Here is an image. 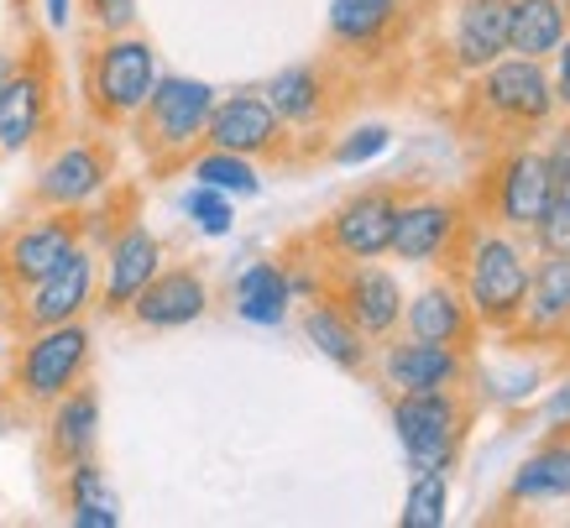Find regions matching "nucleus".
Returning a JSON list of instances; mask_svg holds the SVG:
<instances>
[{
    "label": "nucleus",
    "mask_w": 570,
    "mask_h": 528,
    "mask_svg": "<svg viewBox=\"0 0 570 528\" xmlns=\"http://www.w3.org/2000/svg\"><path fill=\"white\" fill-rule=\"evenodd\" d=\"M445 273L461 283V293H466V304L482 330L513 335L523 320V304H529L534 246H529V236H519V231H502V225L471 215L466 236H461V246H455Z\"/></svg>",
    "instance_id": "1"
},
{
    "label": "nucleus",
    "mask_w": 570,
    "mask_h": 528,
    "mask_svg": "<svg viewBox=\"0 0 570 528\" xmlns=\"http://www.w3.org/2000/svg\"><path fill=\"white\" fill-rule=\"evenodd\" d=\"M220 100V89L209 79H194V74H157L153 95L131 120V137H137L141 157L153 163L157 173L184 168L199 147H205V126L209 110Z\"/></svg>",
    "instance_id": "2"
},
{
    "label": "nucleus",
    "mask_w": 570,
    "mask_h": 528,
    "mask_svg": "<svg viewBox=\"0 0 570 528\" xmlns=\"http://www.w3.org/2000/svg\"><path fill=\"white\" fill-rule=\"evenodd\" d=\"M471 110L487 126H498L502 141H523V137H534V131H550L554 116H560L550 58L502 52L492 69H482L471 79Z\"/></svg>",
    "instance_id": "3"
},
{
    "label": "nucleus",
    "mask_w": 570,
    "mask_h": 528,
    "mask_svg": "<svg viewBox=\"0 0 570 528\" xmlns=\"http://www.w3.org/2000/svg\"><path fill=\"white\" fill-rule=\"evenodd\" d=\"M157 74L163 69H157L153 37H141L137 27L100 37L85 52V105H89V116H95V126H105V131L131 126L137 110L147 105V95H153Z\"/></svg>",
    "instance_id": "4"
},
{
    "label": "nucleus",
    "mask_w": 570,
    "mask_h": 528,
    "mask_svg": "<svg viewBox=\"0 0 570 528\" xmlns=\"http://www.w3.org/2000/svg\"><path fill=\"white\" fill-rule=\"evenodd\" d=\"M387 419H393L397 450L409 460V471H455V460H461V450L471 440L476 403L466 398V388L393 392Z\"/></svg>",
    "instance_id": "5"
},
{
    "label": "nucleus",
    "mask_w": 570,
    "mask_h": 528,
    "mask_svg": "<svg viewBox=\"0 0 570 528\" xmlns=\"http://www.w3.org/2000/svg\"><path fill=\"white\" fill-rule=\"evenodd\" d=\"M95 361V330L85 320L27 330L11 361V398L21 409H48L69 388H79Z\"/></svg>",
    "instance_id": "6"
},
{
    "label": "nucleus",
    "mask_w": 570,
    "mask_h": 528,
    "mask_svg": "<svg viewBox=\"0 0 570 528\" xmlns=\"http://www.w3.org/2000/svg\"><path fill=\"white\" fill-rule=\"evenodd\" d=\"M550 205V168H544V153L534 141H508L482 173V194H476V221H492L502 231H519L529 236L534 221Z\"/></svg>",
    "instance_id": "7"
},
{
    "label": "nucleus",
    "mask_w": 570,
    "mask_h": 528,
    "mask_svg": "<svg viewBox=\"0 0 570 528\" xmlns=\"http://www.w3.org/2000/svg\"><path fill=\"white\" fill-rule=\"evenodd\" d=\"M85 241L89 236H85V215L79 209H32L27 221H17L0 236V293L11 299V293L42 283Z\"/></svg>",
    "instance_id": "8"
},
{
    "label": "nucleus",
    "mask_w": 570,
    "mask_h": 528,
    "mask_svg": "<svg viewBox=\"0 0 570 528\" xmlns=\"http://www.w3.org/2000/svg\"><path fill=\"white\" fill-rule=\"evenodd\" d=\"M397 184H366L351 199L330 209L320 231L309 236V246L330 262H382L393 246V221H397Z\"/></svg>",
    "instance_id": "9"
},
{
    "label": "nucleus",
    "mask_w": 570,
    "mask_h": 528,
    "mask_svg": "<svg viewBox=\"0 0 570 528\" xmlns=\"http://www.w3.org/2000/svg\"><path fill=\"white\" fill-rule=\"evenodd\" d=\"M471 225V205L455 194H430V188H403L393 221V246L387 256L409 262V267H450V256L461 246Z\"/></svg>",
    "instance_id": "10"
},
{
    "label": "nucleus",
    "mask_w": 570,
    "mask_h": 528,
    "mask_svg": "<svg viewBox=\"0 0 570 528\" xmlns=\"http://www.w3.org/2000/svg\"><path fill=\"white\" fill-rule=\"evenodd\" d=\"M116 178V153L105 137H69L58 141L32 178V209H79L85 215Z\"/></svg>",
    "instance_id": "11"
},
{
    "label": "nucleus",
    "mask_w": 570,
    "mask_h": 528,
    "mask_svg": "<svg viewBox=\"0 0 570 528\" xmlns=\"http://www.w3.org/2000/svg\"><path fill=\"white\" fill-rule=\"evenodd\" d=\"M205 147H225L252 163H294L298 137L283 126V116L267 105L262 89H236V95H220L209 110Z\"/></svg>",
    "instance_id": "12"
},
{
    "label": "nucleus",
    "mask_w": 570,
    "mask_h": 528,
    "mask_svg": "<svg viewBox=\"0 0 570 528\" xmlns=\"http://www.w3.org/2000/svg\"><path fill=\"white\" fill-rule=\"evenodd\" d=\"M95 293H100V252L85 241L79 252H69L63 267H52L32 289L11 293L6 304H11V324L27 335V330H42V324L85 320L89 309H95Z\"/></svg>",
    "instance_id": "13"
},
{
    "label": "nucleus",
    "mask_w": 570,
    "mask_h": 528,
    "mask_svg": "<svg viewBox=\"0 0 570 528\" xmlns=\"http://www.w3.org/2000/svg\"><path fill=\"white\" fill-rule=\"evenodd\" d=\"M325 293L346 309V320L372 345L397 335V324H403V299L409 293H403L393 267H382V262H330Z\"/></svg>",
    "instance_id": "14"
},
{
    "label": "nucleus",
    "mask_w": 570,
    "mask_h": 528,
    "mask_svg": "<svg viewBox=\"0 0 570 528\" xmlns=\"http://www.w3.org/2000/svg\"><path fill=\"white\" fill-rule=\"evenodd\" d=\"M163 262H168V246H163V236H157L153 225L121 221L100 252V293H95V309L110 314V320H126L131 299L163 273Z\"/></svg>",
    "instance_id": "15"
},
{
    "label": "nucleus",
    "mask_w": 570,
    "mask_h": 528,
    "mask_svg": "<svg viewBox=\"0 0 570 528\" xmlns=\"http://www.w3.org/2000/svg\"><path fill=\"white\" fill-rule=\"evenodd\" d=\"M377 377L387 392H445L471 382V351L434 345L414 335H387L377 351Z\"/></svg>",
    "instance_id": "16"
},
{
    "label": "nucleus",
    "mask_w": 570,
    "mask_h": 528,
    "mask_svg": "<svg viewBox=\"0 0 570 528\" xmlns=\"http://www.w3.org/2000/svg\"><path fill=\"white\" fill-rule=\"evenodd\" d=\"M215 309V289H209V277L194 267V262H163V273L147 283V289L131 299L126 309V320L137 324V330H153V335H168V330H189L199 324Z\"/></svg>",
    "instance_id": "17"
},
{
    "label": "nucleus",
    "mask_w": 570,
    "mask_h": 528,
    "mask_svg": "<svg viewBox=\"0 0 570 528\" xmlns=\"http://www.w3.org/2000/svg\"><path fill=\"white\" fill-rule=\"evenodd\" d=\"M52 120V69L42 52H27L0 85V153H27Z\"/></svg>",
    "instance_id": "18"
},
{
    "label": "nucleus",
    "mask_w": 570,
    "mask_h": 528,
    "mask_svg": "<svg viewBox=\"0 0 570 528\" xmlns=\"http://www.w3.org/2000/svg\"><path fill=\"white\" fill-rule=\"evenodd\" d=\"M508 52V0H455L445 27V63L476 79Z\"/></svg>",
    "instance_id": "19"
},
{
    "label": "nucleus",
    "mask_w": 570,
    "mask_h": 528,
    "mask_svg": "<svg viewBox=\"0 0 570 528\" xmlns=\"http://www.w3.org/2000/svg\"><path fill=\"white\" fill-rule=\"evenodd\" d=\"M397 335H414V341H434V345H461L471 351V341L482 335V324L471 314L466 293L455 277H434L424 283L419 293L403 299V324H397Z\"/></svg>",
    "instance_id": "20"
},
{
    "label": "nucleus",
    "mask_w": 570,
    "mask_h": 528,
    "mask_svg": "<svg viewBox=\"0 0 570 528\" xmlns=\"http://www.w3.org/2000/svg\"><path fill=\"white\" fill-rule=\"evenodd\" d=\"M262 95H267V105L283 116V126L294 137L298 131H325L330 120H335V105H341L325 63H288V69H277L262 85Z\"/></svg>",
    "instance_id": "21"
},
{
    "label": "nucleus",
    "mask_w": 570,
    "mask_h": 528,
    "mask_svg": "<svg viewBox=\"0 0 570 528\" xmlns=\"http://www.w3.org/2000/svg\"><path fill=\"white\" fill-rule=\"evenodd\" d=\"M513 335L529 345H554L570 335V252H534L529 304Z\"/></svg>",
    "instance_id": "22"
},
{
    "label": "nucleus",
    "mask_w": 570,
    "mask_h": 528,
    "mask_svg": "<svg viewBox=\"0 0 570 528\" xmlns=\"http://www.w3.org/2000/svg\"><path fill=\"white\" fill-rule=\"evenodd\" d=\"M403 11H409V0H330V48L346 52V58H377L403 27Z\"/></svg>",
    "instance_id": "23"
},
{
    "label": "nucleus",
    "mask_w": 570,
    "mask_h": 528,
    "mask_svg": "<svg viewBox=\"0 0 570 528\" xmlns=\"http://www.w3.org/2000/svg\"><path fill=\"white\" fill-rule=\"evenodd\" d=\"M298 330H304V341H309L330 366H341V372H351V377L372 372V341L346 320V309L335 304L330 293L304 299V309H298Z\"/></svg>",
    "instance_id": "24"
},
{
    "label": "nucleus",
    "mask_w": 570,
    "mask_h": 528,
    "mask_svg": "<svg viewBox=\"0 0 570 528\" xmlns=\"http://www.w3.org/2000/svg\"><path fill=\"white\" fill-rule=\"evenodd\" d=\"M42 413H48V460L58 471L100 450V392H95L89 377L63 392L58 403H48Z\"/></svg>",
    "instance_id": "25"
},
{
    "label": "nucleus",
    "mask_w": 570,
    "mask_h": 528,
    "mask_svg": "<svg viewBox=\"0 0 570 528\" xmlns=\"http://www.w3.org/2000/svg\"><path fill=\"white\" fill-rule=\"evenodd\" d=\"M294 283H288V267L267 256V262H246L236 283H230V309L236 320L252 324V330H283L294 320Z\"/></svg>",
    "instance_id": "26"
},
{
    "label": "nucleus",
    "mask_w": 570,
    "mask_h": 528,
    "mask_svg": "<svg viewBox=\"0 0 570 528\" xmlns=\"http://www.w3.org/2000/svg\"><path fill=\"white\" fill-rule=\"evenodd\" d=\"M502 502H508V508L570 502V434H550L544 444H534V450L513 466Z\"/></svg>",
    "instance_id": "27"
},
{
    "label": "nucleus",
    "mask_w": 570,
    "mask_h": 528,
    "mask_svg": "<svg viewBox=\"0 0 570 528\" xmlns=\"http://www.w3.org/2000/svg\"><path fill=\"white\" fill-rule=\"evenodd\" d=\"M570 37V0H508V52L550 58Z\"/></svg>",
    "instance_id": "28"
},
{
    "label": "nucleus",
    "mask_w": 570,
    "mask_h": 528,
    "mask_svg": "<svg viewBox=\"0 0 570 528\" xmlns=\"http://www.w3.org/2000/svg\"><path fill=\"white\" fill-rule=\"evenodd\" d=\"M63 508L73 528H121V497L110 492L105 466L95 456L63 466Z\"/></svg>",
    "instance_id": "29"
},
{
    "label": "nucleus",
    "mask_w": 570,
    "mask_h": 528,
    "mask_svg": "<svg viewBox=\"0 0 570 528\" xmlns=\"http://www.w3.org/2000/svg\"><path fill=\"white\" fill-rule=\"evenodd\" d=\"M184 168H189L194 184L220 188L230 199H257L262 194V163H252L242 153H225V147H199Z\"/></svg>",
    "instance_id": "30"
},
{
    "label": "nucleus",
    "mask_w": 570,
    "mask_h": 528,
    "mask_svg": "<svg viewBox=\"0 0 570 528\" xmlns=\"http://www.w3.org/2000/svg\"><path fill=\"white\" fill-rule=\"evenodd\" d=\"M450 524V471H414L397 528H445Z\"/></svg>",
    "instance_id": "31"
},
{
    "label": "nucleus",
    "mask_w": 570,
    "mask_h": 528,
    "mask_svg": "<svg viewBox=\"0 0 570 528\" xmlns=\"http://www.w3.org/2000/svg\"><path fill=\"white\" fill-rule=\"evenodd\" d=\"M178 209L194 221V231L209 241H225L230 231H236V199L230 194H220V188L209 184H189L184 188V199H178Z\"/></svg>",
    "instance_id": "32"
},
{
    "label": "nucleus",
    "mask_w": 570,
    "mask_h": 528,
    "mask_svg": "<svg viewBox=\"0 0 570 528\" xmlns=\"http://www.w3.org/2000/svg\"><path fill=\"white\" fill-rule=\"evenodd\" d=\"M387 147H393V126H387V120H362V126H351L346 137L330 147V163H335V168H366V163H377Z\"/></svg>",
    "instance_id": "33"
},
{
    "label": "nucleus",
    "mask_w": 570,
    "mask_h": 528,
    "mask_svg": "<svg viewBox=\"0 0 570 528\" xmlns=\"http://www.w3.org/2000/svg\"><path fill=\"white\" fill-rule=\"evenodd\" d=\"M529 246H534V252H570V199L550 194L544 215H539L534 231H529Z\"/></svg>",
    "instance_id": "34"
},
{
    "label": "nucleus",
    "mask_w": 570,
    "mask_h": 528,
    "mask_svg": "<svg viewBox=\"0 0 570 528\" xmlns=\"http://www.w3.org/2000/svg\"><path fill=\"white\" fill-rule=\"evenodd\" d=\"M85 17H89V27H95L100 37L131 32L137 17H141V0H85Z\"/></svg>",
    "instance_id": "35"
},
{
    "label": "nucleus",
    "mask_w": 570,
    "mask_h": 528,
    "mask_svg": "<svg viewBox=\"0 0 570 528\" xmlns=\"http://www.w3.org/2000/svg\"><path fill=\"white\" fill-rule=\"evenodd\" d=\"M544 168H550V194L570 199V120L566 126H550V137H544Z\"/></svg>",
    "instance_id": "36"
},
{
    "label": "nucleus",
    "mask_w": 570,
    "mask_h": 528,
    "mask_svg": "<svg viewBox=\"0 0 570 528\" xmlns=\"http://www.w3.org/2000/svg\"><path fill=\"white\" fill-rule=\"evenodd\" d=\"M539 429H544V434H570V377L554 382L550 398L539 403Z\"/></svg>",
    "instance_id": "37"
},
{
    "label": "nucleus",
    "mask_w": 570,
    "mask_h": 528,
    "mask_svg": "<svg viewBox=\"0 0 570 528\" xmlns=\"http://www.w3.org/2000/svg\"><path fill=\"white\" fill-rule=\"evenodd\" d=\"M550 79H554V100H560V110L570 116V37L550 52Z\"/></svg>",
    "instance_id": "38"
},
{
    "label": "nucleus",
    "mask_w": 570,
    "mask_h": 528,
    "mask_svg": "<svg viewBox=\"0 0 570 528\" xmlns=\"http://www.w3.org/2000/svg\"><path fill=\"white\" fill-rule=\"evenodd\" d=\"M42 17H48V32H69L73 0H42Z\"/></svg>",
    "instance_id": "39"
},
{
    "label": "nucleus",
    "mask_w": 570,
    "mask_h": 528,
    "mask_svg": "<svg viewBox=\"0 0 570 528\" xmlns=\"http://www.w3.org/2000/svg\"><path fill=\"white\" fill-rule=\"evenodd\" d=\"M17 63H21L17 52H11V48H0V85H6V79H11V74H17Z\"/></svg>",
    "instance_id": "40"
}]
</instances>
